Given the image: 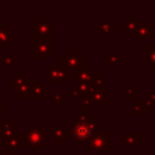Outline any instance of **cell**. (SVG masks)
Returning a JSON list of instances; mask_svg holds the SVG:
<instances>
[{
  "instance_id": "1",
  "label": "cell",
  "mask_w": 155,
  "mask_h": 155,
  "mask_svg": "<svg viewBox=\"0 0 155 155\" xmlns=\"http://www.w3.org/2000/svg\"><path fill=\"white\" fill-rule=\"evenodd\" d=\"M69 128L71 132V138H74L78 143L88 142L98 131V117L97 115H88L86 121L71 120L69 124Z\"/></svg>"
},
{
  "instance_id": "2",
  "label": "cell",
  "mask_w": 155,
  "mask_h": 155,
  "mask_svg": "<svg viewBox=\"0 0 155 155\" xmlns=\"http://www.w3.org/2000/svg\"><path fill=\"white\" fill-rule=\"evenodd\" d=\"M58 61H61L70 73H78L81 68L87 65V56L84 54L80 48L64 50V52L58 57Z\"/></svg>"
},
{
  "instance_id": "3",
  "label": "cell",
  "mask_w": 155,
  "mask_h": 155,
  "mask_svg": "<svg viewBox=\"0 0 155 155\" xmlns=\"http://www.w3.org/2000/svg\"><path fill=\"white\" fill-rule=\"evenodd\" d=\"M47 131L40 127H29L23 132V144L27 149H41L48 143Z\"/></svg>"
},
{
  "instance_id": "4",
  "label": "cell",
  "mask_w": 155,
  "mask_h": 155,
  "mask_svg": "<svg viewBox=\"0 0 155 155\" xmlns=\"http://www.w3.org/2000/svg\"><path fill=\"white\" fill-rule=\"evenodd\" d=\"M31 53L40 62H46L54 53V39H41L33 36Z\"/></svg>"
},
{
  "instance_id": "5",
  "label": "cell",
  "mask_w": 155,
  "mask_h": 155,
  "mask_svg": "<svg viewBox=\"0 0 155 155\" xmlns=\"http://www.w3.org/2000/svg\"><path fill=\"white\" fill-rule=\"evenodd\" d=\"M42 76L46 78L48 82H58V84L70 82V71L58 59H56L53 64L48 65L47 69L42 71Z\"/></svg>"
},
{
  "instance_id": "6",
  "label": "cell",
  "mask_w": 155,
  "mask_h": 155,
  "mask_svg": "<svg viewBox=\"0 0 155 155\" xmlns=\"http://www.w3.org/2000/svg\"><path fill=\"white\" fill-rule=\"evenodd\" d=\"M31 33L35 38L41 39H53L54 36V24L48 21L47 16H38L31 23Z\"/></svg>"
},
{
  "instance_id": "7",
  "label": "cell",
  "mask_w": 155,
  "mask_h": 155,
  "mask_svg": "<svg viewBox=\"0 0 155 155\" xmlns=\"http://www.w3.org/2000/svg\"><path fill=\"white\" fill-rule=\"evenodd\" d=\"M87 154H101L107 155L109 153V133L97 132L87 142Z\"/></svg>"
},
{
  "instance_id": "8",
  "label": "cell",
  "mask_w": 155,
  "mask_h": 155,
  "mask_svg": "<svg viewBox=\"0 0 155 155\" xmlns=\"http://www.w3.org/2000/svg\"><path fill=\"white\" fill-rule=\"evenodd\" d=\"M47 134L53 139L56 144H63L67 138L71 137V132L69 126L63 127L59 125V121H53V125L47 128Z\"/></svg>"
},
{
  "instance_id": "9",
  "label": "cell",
  "mask_w": 155,
  "mask_h": 155,
  "mask_svg": "<svg viewBox=\"0 0 155 155\" xmlns=\"http://www.w3.org/2000/svg\"><path fill=\"white\" fill-rule=\"evenodd\" d=\"M16 42V34L12 33L7 27L0 22V50H7L12 44Z\"/></svg>"
},
{
  "instance_id": "10",
  "label": "cell",
  "mask_w": 155,
  "mask_h": 155,
  "mask_svg": "<svg viewBox=\"0 0 155 155\" xmlns=\"http://www.w3.org/2000/svg\"><path fill=\"white\" fill-rule=\"evenodd\" d=\"M119 142L122 145H125V148L127 149H134L137 148V145H139L143 142V139L136 132H126L122 137L119 138Z\"/></svg>"
},
{
  "instance_id": "11",
  "label": "cell",
  "mask_w": 155,
  "mask_h": 155,
  "mask_svg": "<svg viewBox=\"0 0 155 155\" xmlns=\"http://www.w3.org/2000/svg\"><path fill=\"white\" fill-rule=\"evenodd\" d=\"M98 75V73L91 67V65H85L84 68H81L78 73H76V80L86 82V84H92V81L94 80V78Z\"/></svg>"
},
{
  "instance_id": "12",
  "label": "cell",
  "mask_w": 155,
  "mask_h": 155,
  "mask_svg": "<svg viewBox=\"0 0 155 155\" xmlns=\"http://www.w3.org/2000/svg\"><path fill=\"white\" fill-rule=\"evenodd\" d=\"M139 23H140V22L137 19L136 16H126L125 19L119 23V25H120L121 28H124L127 33H130L131 36L134 38V35H136V33H137V30H138Z\"/></svg>"
},
{
  "instance_id": "13",
  "label": "cell",
  "mask_w": 155,
  "mask_h": 155,
  "mask_svg": "<svg viewBox=\"0 0 155 155\" xmlns=\"http://www.w3.org/2000/svg\"><path fill=\"white\" fill-rule=\"evenodd\" d=\"M21 145H23V132H16L13 136L4 139L2 148L11 151H16Z\"/></svg>"
},
{
  "instance_id": "14",
  "label": "cell",
  "mask_w": 155,
  "mask_h": 155,
  "mask_svg": "<svg viewBox=\"0 0 155 155\" xmlns=\"http://www.w3.org/2000/svg\"><path fill=\"white\" fill-rule=\"evenodd\" d=\"M97 30H98V33H101L103 35V38L107 39L110 34H113L115 31V23L108 16H104L102 18V21L98 23Z\"/></svg>"
},
{
  "instance_id": "15",
  "label": "cell",
  "mask_w": 155,
  "mask_h": 155,
  "mask_svg": "<svg viewBox=\"0 0 155 155\" xmlns=\"http://www.w3.org/2000/svg\"><path fill=\"white\" fill-rule=\"evenodd\" d=\"M153 27H154L153 22H140L134 38H138V39H151L153 35H154Z\"/></svg>"
},
{
  "instance_id": "16",
  "label": "cell",
  "mask_w": 155,
  "mask_h": 155,
  "mask_svg": "<svg viewBox=\"0 0 155 155\" xmlns=\"http://www.w3.org/2000/svg\"><path fill=\"white\" fill-rule=\"evenodd\" d=\"M33 84H34V81H33L31 76H28V79L22 85H19L17 88H15V92L17 94H19V97L22 99H29L30 98V91H31Z\"/></svg>"
},
{
  "instance_id": "17",
  "label": "cell",
  "mask_w": 155,
  "mask_h": 155,
  "mask_svg": "<svg viewBox=\"0 0 155 155\" xmlns=\"http://www.w3.org/2000/svg\"><path fill=\"white\" fill-rule=\"evenodd\" d=\"M91 98L93 101V103H98V104H104L107 105L109 103V90L103 87V88H98L94 90L91 93Z\"/></svg>"
},
{
  "instance_id": "18",
  "label": "cell",
  "mask_w": 155,
  "mask_h": 155,
  "mask_svg": "<svg viewBox=\"0 0 155 155\" xmlns=\"http://www.w3.org/2000/svg\"><path fill=\"white\" fill-rule=\"evenodd\" d=\"M16 122L15 121H0V138H8L16 133Z\"/></svg>"
},
{
  "instance_id": "19",
  "label": "cell",
  "mask_w": 155,
  "mask_h": 155,
  "mask_svg": "<svg viewBox=\"0 0 155 155\" xmlns=\"http://www.w3.org/2000/svg\"><path fill=\"white\" fill-rule=\"evenodd\" d=\"M48 93V88L44 86L42 82H34L30 91V99H41L44 94Z\"/></svg>"
},
{
  "instance_id": "20",
  "label": "cell",
  "mask_w": 155,
  "mask_h": 155,
  "mask_svg": "<svg viewBox=\"0 0 155 155\" xmlns=\"http://www.w3.org/2000/svg\"><path fill=\"white\" fill-rule=\"evenodd\" d=\"M28 79V75L25 71H16L15 75H12L8 80V86L11 88H17L19 85H22Z\"/></svg>"
},
{
  "instance_id": "21",
  "label": "cell",
  "mask_w": 155,
  "mask_h": 155,
  "mask_svg": "<svg viewBox=\"0 0 155 155\" xmlns=\"http://www.w3.org/2000/svg\"><path fill=\"white\" fill-rule=\"evenodd\" d=\"M147 53L142 54V61L147 62L149 67H155V44H148L147 45Z\"/></svg>"
},
{
  "instance_id": "22",
  "label": "cell",
  "mask_w": 155,
  "mask_h": 155,
  "mask_svg": "<svg viewBox=\"0 0 155 155\" xmlns=\"http://www.w3.org/2000/svg\"><path fill=\"white\" fill-rule=\"evenodd\" d=\"M80 101H81V110L87 113L93 109V101L91 98V94H82Z\"/></svg>"
},
{
  "instance_id": "23",
  "label": "cell",
  "mask_w": 155,
  "mask_h": 155,
  "mask_svg": "<svg viewBox=\"0 0 155 155\" xmlns=\"http://www.w3.org/2000/svg\"><path fill=\"white\" fill-rule=\"evenodd\" d=\"M75 87L79 88V91L81 92V94H91L94 91L93 87L91 86V84H86V82L79 81L76 79H75Z\"/></svg>"
},
{
  "instance_id": "24",
  "label": "cell",
  "mask_w": 155,
  "mask_h": 155,
  "mask_svg": "<svg viewBox=\"0 0 155 155\" xmlns=\"http://www.w3.org/2000/svg\"><path fill=\"white\" fill-rule=\"evenodd\" d=\"M16 64V57L13 54H0V67H12Z\"/></svg>"
},
{
  "instance_id": "25",
  "label": "cell",
  "mask_w": 155,
  "mask_h": 155,
  "mask_svg": "<svg viewBox=\"0 0 155 155\" xmlns=\"http://www.w3.org/2000/svg\"><path fill=\"white\" fill-rule=\"evenodd\" d=\"M108 53H109V57H108V62H109V64L115 65V67H119L120 63H121V58H120V56L116 54L115 51H114L113 48H109V50H108Z\"/></svg>"
},
{
  "instance_id": "26",
  "label": "cell",
  "mask_w": 155,
  "mask_h": 155,
  "mask_svg": "<svg viewBox=\"0 0 155 155\" xmlns=\"http://www.w3.org/2000/svg\"><path fill=\"white\" fill-rule=\"evenodd\" d=\"M125 98H127V99H137V92L132 87L131 82H125Z\"/></svg>"
},
{
  "instance_id": "27",
  "label": "cell",
  "mask_w": 155,
  "mask_h": 155,
  "mask_svg": "<svg viewBox=\"0 0 155 155\" xmlns=\"http://www.w3.org/2000/svg\"><path fill=\"white\" fill-rule=\"evenodd\" d=\"M65 103V94L62 92H57L53 94V104L56 105H63Z\"/></svg>"
},
{
  "instance_id": "28",
  "label": "cell",
  "mask_w": 155,
  "mask_h": 155,
  "mask_svg": "<svg viewBox=\"0 0 155 155\" xmlns=\"http://www.w3.org/2000/svg\"><path fill=\"white\" fill-rule=\"evenodd\" d=\"M103 85H104V79L103 76H101L99 74L94 78V80L92 81L91 86L93 87V90H98V88H103Z\"/></svg>"
},
{
  "instance_id": "29",
  "label": "cell",
  "mask_w": 155,
  "mask_h": 155,
  "mask_svg": "<svg viewBox=\"0 0 155 155\" xmlns=\"http://www.w3.org/2000/svg\"><path fill=\"white\" fill-rule=\"evenodd\" d=\"M142 113H143V108L138 103H134L131 107V115H133V116H140Z\"/></svg>"
},
{
  "instance_id": "30",
  "label": "cell",
  "mask_w": 155,
  "mask_h": 155,
  "mask_svg": "<svg viewBox=\"0 0 155 155\" xmlns=\"http://www.w3.org/2000/svg\"><path fill=\"white\" fill-rule=\"evenodd\" d=\"M75 116H76V120L78 121H86L88 119V114L81 109H78L75 110Z\"/></svg>"
},
{
  "instance_id": "31",
  "label": "cell",
  "mask_w": 155,
  "mask_h": 155,
  "mask_svg": "<svg viewBox=\"0 0 155 155\" xmlns=\"http://www.w3.org/2000/svg\"><path fill=\"white\" fill-rule=\"evenodd\" d=\"M145 99H147V101H148L153 107H155V87L153 88V91H151L150 93H148V94H147Z\"/></svg>"
},
{
  "instance_id": "32",
  "label": "cell",
  "mask_w": 155,
  "mask_h": 155,
  "mask_svg": "<svg viewBox=\"0 0 155 155\" xmlns=\"http://www.w3.org/2000/svg\"><path fill=\"white\" fill-rule=\"evenodd\" d=\"M81 92L79 91V88L78 87H73L71 90H70V98L71 99H74V98H81Z\"/></svg>"
},
{
  "instance_id": "33",
  "label": "cell",
  "mask_w": 155,
  "mask_h": 155,
  "mask_svg": "<svg viewBox=\"0 0 155 155\" xmlns=\"http://www.w3.org/2000/svg\"><path fill=\"white\" fill-rule=\"evenodd\" d=\"M0 155H16V151H11L5 148H0Z\"/></svg>"
},
{
  "instance_id": "34",
  "label": "cell",
  "mask_w": 155,
  "mask_h": 155,
  "mask_svg": "<svg viewBox=\"0 0 155 155\" xmlns=\"http://www.w3.org/2000/svg\"><path fill=\"white\" fill-rule=\"evenodd\" d=\"M4 97H5V94L0 92V116H2V115H4V104H2Z\"/></svg>"
},
{
  "instance_id": "35",
  "label": "cell",
  "mask_w": 155,
  "mask_h": 155,
  "mask_svg": "<svg viewBox=\"0 0 155 155\" xmlns=\"http://www.w3.org/2000/svg\"><path fill=\"white\" fill-rule=\"evenodd\" d=\"M153 70H154V71H155V67H153Z\"/></svg>"
}]
</instances>
